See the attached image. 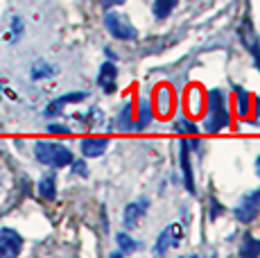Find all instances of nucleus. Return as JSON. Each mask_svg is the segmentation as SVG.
<instances>
[{
  "label": "nucleus",
  "mask_w": 260,
  "mask_h": 258,
  "mask_svg": "<svg viewBox=\"0 0 260 258\" xmlns=\"http://www.w3.org/2000/svg\"><path fill=\"white\" fill-rule=\"evenodd\" d=\"M181 170H183V181H186V190L194 195V177H192V166H190V141H181Z\"/></svg>",
  "instance_id": "9"
},
{
  "label": "nucleus",
  "mask_w": 260,
  "mask_h": 258,
  "mask_svg": "<svg viewBox=\"0 0 260 258\" xmlns=\"http://www.w3.org/2000/svg\"><path fill=\"white\" fill-rule=\"evenodd\" d=\"M23 249V238L14 229H3L0 231V256L3 258H14Z\"/></svg>",
  "instance_id": "7"
},
{
  "label": "nucleus",
  "mask_w": 260,
  "mask_h": 258,
  "mask_svg": "<svg viewBox=\"0 0 260 258\" xmlns=\"http://www.w3.org/2000/svg\"><path fill=\"white\" fill-rule=\"evenodd\" d=\"M174 111V91L168 84H158L154 91V113L161 118H168Z\"/></svg>",
  "instance_id": "5"
},
{
  "label": "nucleus",
  "mask_w": 260,
  "mask_h": 258,
  "mask_svg": "<svg viewBox=\"0 0 260 258\" xmlns=\"http://www.w3.org/2000/svg\"><path fill=\"white\" fill-rule=\"evenodd\" d=\"M253 111H256V116H253V120H258V118H260V100H256V109H253Z\"/></svg>",
  "instance_id": "28"
},
{
  "label": "nucleus",
  "mask_w": 260,
  "mask_h": 258,
  "mask_svg": "<svg viewBox=\"0 0 260 258\" xmlns=\"http://www.w3.org/2000/svg\"><path fill=\"white\" fill-rule=\"evenodd\" d=\"M181 236H183L181 224H170L168 229H163V233L158 236L156 245H154V254L163 256L168 249H172V247H177L179 242H181Z\"/></svg>",
  "instance_id": "6"
},
{
  "label": "nucleus",
  "mask_w": 260,
  "mask_h": 258,
  "mask_svg": "<svg viewBox=\"0 0 260 258\" xmlns=\"http://www.w3.org/2000/svg\"><path fill=\"white\" fill-rule=\"evenodd\" d=\"M86 95H88V93H84V91H75V93H68V95L57 98V100L50 102L48 107H46V116H59V111H61L66 104H71V102H82V100H86Z\"/></svg>",
  "instance_id": "12"
},
{
  "label": "nucleus",
  "mask_w": 260,
  "mask_h": 258,
  "mask_svg": "<svg viewBox=\"0 0 260 258\" xmlns=\"http://www.w3.org/2000/svg\"><path fill=\"white\" fill-rule=\"evenodd\" d=\"M109 147V138H82V143H79V150H82L84 156H102L104 150Z\"/></svg>",
  "instance_id": "11"
},
{
  "label": "nucleus",
  "mask_w": 260,
  "mask_h": 258,
  "mask_svg": "<svg viewBox=\"0 0 260 258\" xmlns=\"http://www.w3.org/2000/svg\"><path fill=\"white\" fill-rule=\"evenodd\" d=\"M39 195H41L43 200H54V197H57V181H54L52 175H46L39 181Z\"/></svg>",
  "instance_id": "16"
},
{
  "label": "nucleus",
  "mask_w": 260,
  "mask_h": 258,
  "mask_svg": "<svg viewBox=\"0 0 260 258\" xmlns=\"http://www.w3.org/2000/svg\"><path fill=\"white\" fill-rule=\"evenodd\" d=\"M204 102H206V95H202V88L190 86L188 88V111L192 113V116H202L204 113Z\"/></svg>",
  "instance_id": "14"
},
{
  "label": "nucleus",
  "mask_w": 260,
  "mask_h": 258,
  "mask_svg": "<svg viewBox=\"0 0 260 258\" xmlns=\"http://www.w3.org/2000/svg\"><path fill=\"white\" fill-rule=\"evenodd\" d=\"M104 25L107 29L113 34L120 41H132V39H138V29L129 23V18L124 14H118V12H109L104 16Z\"/></svg>",
  "instance_id": "3"
},
{
  "label": "nucleus",
  "mask_w": 260,
  "mask_h": 258,
  "mask_svg": "<svg viewBox=\"0 0 260 258\" xmlns=\"http://www.w3.org/2000/svg\"><path fill=\"white\" fill-rule=\"evenodd\" d=\"M211 206H213V211H211V220H215V217L222 213V206L217 204V200H211Z\"/></svg>",
  "instance_id": "25"
},
{
  "label": "nucleus",
  "mask_w": 260,
  "mask_h": 258,
  "mask_svg": "<svg viewBox=\"0 0 260 258\" xmlns=\"http://www.w3.org/2000/svg\"><path fill=\"white\" fill-rule=\"evenodd\" d=\"M206 107H208V116L204 120V129L208 134H217L222 132L224 127L231 125V113H229L226 107V95L217 88H213L206 95Z\"/></svg>",
  "instance_id": "1"
},
{
  "label": "nucleus",
  "mask_w": 260,
  "mask_h": 258,
  "mask_svg": "<svg viewBox=\"0 0 260 258\" xmlns=\"http://www.w3.org/2000/svg\"><path fill=\"white\" fill-rule=\"evenodd\" d=\"M116 79H118V68L113 66L111 61L102 63L100 75H98V84L102 86L104 93H113V91H116Z\"/></svg>",
  "instance_id": "10"
},
{
  "label": "nucleus",
  "mask_w": 260,
  "mask_h": 258,
  "mask_svg": "<svg viewBox=\"0 0 260 258\" xmlns=\"http://www.w3.org/2000/svg\"><path fill=\"white\" fill-rule=\"evenodd\" d=\"M124 0H102V7L104 9H109V7H113V5H122Z\"/></svg>",
  "instance_id": "27"
},
{
  "label": "nucleus",
  "mask_w": 260,
  "mask_h": 258,
  "mask_svg": "<svg viewBox=\"0 0 260 258\" xmlns=\"http://www.w3.org/2000/svg\"><path fill=\"white\" fill-rule=\"evenodd\" d=\"M118 125H120V132H129V129H134V122H132V102H124L122 111H120V118H118Z\"/></svg>",
  "instance_id": "21"
},
{
  "label": "nucleus",
  "mask_w": 260,
  "mask_h": 258,
  "mask_svg": "<svg viewBox=\"0 0 260 258\" xmlns=\"http://www.w3.org/2000/svg\"><path fill=\"white\" fill-rule=\"evenodd\" d=\"M118 245H120V251H122V254H132V251L141 249V242L134 240V238L127 236V233H118Z\"/></svg>",
  "instance_id": "19"
},
{
  "label": "nucleus",
  "mask_w": 260,
  "mask_h": 258,
  "mask_svg": "<svg viewBox=\"0 0 260 258\" xmlns=\"http://www.w3.org/2000/svg\"><path fill=\"white\" fill-rule=\"evenodd\" d=\"M236 107L242 118H247L249 113H251V95H249L244 88H238L236 91Z\"/></svg>",
  "instance_id": "17"
},
{
  "label": "nucleus",
  "mask_w": 260,
  "mask_h": 258,
  "mask_svg": "<svg viewBox=\"0 0 260 258\" xmlns=\"http://www.w3.org/2000/svg\"><path fill=\"white\" fill-rule=\"evenodd\" d=\"M244 46L251 50L253 54V59H256V66H258V71H260V46H258V41H256V37H253V32H251V27L247 25V34H244Z\"/></svg>",
  "instance_id": "20"
},
{
  "label": "nucleus",
  "mask_w": 260,
  "mask_h": 258,
  "mask_svg": "<svg viewBox=\"0 0 260 258\" xmlns=\"http://www.w3.org/2000/svg\"><path fill=\"white\" fill-rule=\"evenodd\" d=\"M154 120V109H152V104H149V100H143L138 102V118L134 120V129L136 132H143L145 127H149V122Z\"/></svg>",
  "instance_id": "13"
},
{
  "label": "nucleus",
  "mask_w": 260,
  "mask_h": 258,
  "mask_svg": "<svg viewBox=\"0 0 260 258\" xmlns=\"http://www.w3.org/2000/svg\"><path fill=\"white\" fill-rule=\"evenodd\" d=\"M258 215H260V190H253L240 200V204L236 208V217L247 224V222L256 220Z\"/></svg>",
  "instance_id": "4"
},
{
  "label": "nucleus",
  "mask_w": 260,
  "mask_h": 258,
  "mask_svg": "<svg viewBox=\"0 0 260 258\" xmlns=\"http://www.w3.org/2000/svg\"><path fill=\"white\" fill-rule=\"evenodd\" d=\"M75 172H77V175H84V177H86V175H88L86 163H84V161H77V163H75Z\"/></svg>",
  "instance_id": "24"
},
{
  "label": "nucleus",
  "mask_w": 260,
  "mask_h": 258,
  "mask_svg": "<svg viewBox=\"0 0 260 258\" xmlns=\"http://www.w3.org/2000/svg\"><path fill=\"white\" fill-rule=\"evenodd\" d=\"M240 256H244V258H256V256H260V240H258V238L244 236L242 245H240Z\"/></svg>",
  "instance_id": "15"
},
{
  "label": "nucleus",
  "mask_w": 260,
  "mask_h": 258,
  "mask_svg": "<svg viewBox=\"0 0 260 258\" xmlns=\"http://www.w3.org/2000/svg\"><path fill=\"white\" fill-rule=\"evenodd\" d=\"M179 0H154V16L156 18H168L170 12L177 7Z\"/></svg>",
  "instance_id": "18"
},
{
  "label": "nucleus",
  "mask_w": 260,
  "mask_h": 258,
  "mask_svg": "<svg viewBox=\"0 0 260 258\" xmlns=\"http://www.w3.org/2000/svg\"><path fill=\"white\" fill-rule=\"evenodd\" d=\"M34 154L43 163V166H52V168H66L73 163V152L68 150L61 143H52V141H37L34 145Z\"/></svg>",
  "instance_id": "2"
},
{
  "label": "nucleus",
  "mask_w": 260,
  "mask_h": 258,
  "mask_svg": "<svg viewBox=\"0 0 260 258\" xmlns=\"http://www.w3.org/2000/svg\"><path fill=\"white\" fill-rule=\"evenodd\" d=\"M147 208H149L147 197H141V200L127 204V208H124V227H127V229H136L138 222H141L145 217V213H147Z\"/></svg>",
  "instance_id": "8"
},
{
  "label": "nucleus",
  "mask_w": 260,
  "mask_h": 258,
  "mask_svg": "<svg viewBox=\"0 0 260 258\" xmlns=\"http://www.w3.org/2000/svg\"><path fill=\"white\" fill-rule=\"evenodd\" d=\"M256 172H258V177H260V156L256 158Z\"/></svg>",
  "instance_id": "29"
},
{
  "label": "nucleus",
  "mask_w": 260,
  "mask_h": 258,
  "mask_svg": "<svg viewBox=\"0 0 260 258\" xmlns=\"http://www.w3.org/2000/svg\"><path fill=\"white\" fill-rule=\"evenodd\" d=\"M54 75V66H50L48 61H37L32 66V77L34 79H43V77H50Z\"/></svg>",
  "instance_id": "22"
},
{
  "label": "nucleus",
  "mask_w": 260,
  "mask_h": 258,
  "mask_svg": "<svg viewBox=\"0 0 260 258\" xmlns=\"http://www.w3.org/2000/svg\"><path fill=\"white\" fill-rule=\"evenodd\" d=\"M48 132H52V134H68V127H63V125H50Z\"/></svg>",
  "instance_id": "26"
},
{
  "label": "nucleus",
  "mask_w": 260,
  "mask_h": 258,
  "mask_svg": "<svg viewBox=\"0 0 260 258\" xmlns=\"http://www.w3.org/2000/svg\"><path fill=\"white\" fill-rule=\"evenodd\" d=\"M174 129H177V132H181V134H192V136L197 134V127H194L190 120H177V122H174Z\"/></svg>",
  "instance_id": "23"
}]
</instances>
